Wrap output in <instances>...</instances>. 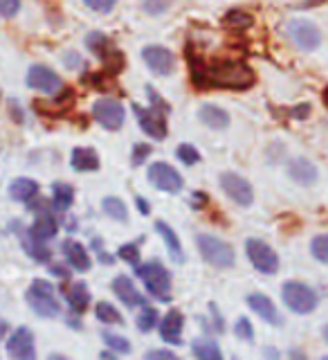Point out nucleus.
<instances>
[{
  "mask_svg": "<svg viewBox=\"0 0 328 360\" xmlns=\"http://www.w3.org/2000/svg\"><path fill=\"white\" fill-rule=\"evenodd\" d=\"M63 252L67 257V262L72 264V268L77 270H88L90 268V257L86 252V248L81 243H77V241H65L63 243Z\"/></svg>",
  "mask_w": 328,
  "mask_h": 360,
  "instance_id": "nucleus-20",
  "label": "nucleus"
},
{
  "mask_svg": "<svg viewBox=\"0 0 328 360\" xmlns=\"http://www.w3.org/2000/svg\"><path fill=\"white\" fill-rule=\"evenodd\" d=\"M288 174L299 185H313L315 180H317V169H315V165H310L308 160H303V158H299V160L290 165Z\"/></svg>",
  "mask_w": 328,
  "mask_h": 360,
  "instance_id": "nucleus-18",
  "label": "nucleus"
},
{
  "mask_svg": "<svg viewBox=\"0 0 328 360\" xmlns=\"http://www.w3.org/2000/svg\"><path fill=\"white\" fill-rule=\"evenodd\" d=\"M138 207H140V212H142V214H149V212H151L149 202H146V200H144L142 196H138Z\"/></svg>",
  "mask_w": 328,
  "mask_h": 360,
  "instance_id": "nucleus-45",
  "label": "nucleus"
},
{
  "mask_svg": "<svg viewBox=\"0 0 328 360\" xmlns=\"http://www.w3.org/2000/svg\"><path fill=\"white\" fill-rule=\"evenodd\" d=\"M191 79L198 88H230V90H245L254 84V72L250 65L243 61H196V56H189Z\"/></svg>",
  "mask_w": 328,
  "mask_h": 360,
  "instance_id": "nucleus-1",
  "label": "nucleus"
},
{
  "mask_svg": "<svg viewBox=\"0 0 328 360\" xmlns=\"http://www.w3.org/2000/svg\"><path fill=\"white\" fill-rule=\"evenodd\" d=\"M198 250L200 255L205 257V262L216 266V268H232L234 266V250L230 243H225L216 236L209 234H200L198 236Z\"/></svg>",
  "mask_w": 328,
  "mask_h": 360,
  "instance_id": "nucleus-3",
  "label": "nucleus"
},
{
  "mask_svg": "<svg viewBox=\"0 0 328 360\" xmlns=\"http://www.w3.org/2000/svg\"><path fill=\"white\" fill-rule=\"evenodd\" d=\"M104 212L108 214L110 219H115V221H119V223H124L129 219V212H126V205L119 200V198H115V196H108L106 200H104Z\"/></svg>",
  "mask_w": 328,
  "mask_h": 360,
  "instance_id": "nucleus-28",
  "label": "nucleus"
},
{
  "mask_svg": "<svg viewBox=\"0 0 328 360\" xmlns=\"http://www.w3.org/2000/svg\"><path fill=\"white\" fill-rule=\"evenodd\" d=\"M149 180L162 191H171V194H176V191L183 189V176H180L176 169L171 165L166 162H155L149 167Z\"/></svg>",
  "mask_w": 328,
  "mask_h": 360,
  "instance_id": "nucleus-10",
  "label": "nucleus"
},
{
  "mask_svg": "<svg viewBox=\"0 0 328 360\" xmlns=\"http://www.w3.org/2000/svg\"><path fill=\"white\" fill-rule=\"evenodd\" d=\"M41 239H37L32 232L29 234H22V248L27 250V255L34 259V262H39V264H45V262H50V250L48 248H43L39 243Z\"/></svg>",
  "mask_w": 328,
  "mask_h": 360,
  "instance_id": "nucleus-25",
  "label": "nucleus"
},
{
  "mask_svg": "<svg viewBox=\"0 0 328 360\" xmlns=\"http://www.w3.org/2000/svg\"><path fill=\"white\" fill-rule=\"evenodd\" d=\"M9 194L14 200H32L39 194V183L32 178H16L9 187Z\"/></svg>",
  "mask_w": 328,
  "mask_h": 360,
  "instance_id": "nucleus-23",
  "label": "nucleus"
},
{
  "mask_svg": "<svg viewBox=\"0 0 328 360\" xmlns=\"http://www.w3.org/2000/svg\"><path fill=\"white\" fill-rule=\"evenodd\" d=\"M221 187L225 189V194H228L230 198H234L239 205H250L252 198H254V191H252V185L247 183L245 178H241L239 174H223L221 176Z\"/></svg>",
  "mask_w": 328,
  "mask_h": 360,
  "instance_id": "nucleus-11",
  "label": "nucleus"
},
{
  "mask_svg": "<svg viewBox=\"0 0 328 360\" xmlns=\"http://www.w3.org/2000/svg\"><path fill=\"white\" fill-rule=\"evenodd\" d=\"M65 297L70 302V307L77 311V313H84L88 309V302H90V295L84 284H72L70 288L65 290Z\"/></svg>",
  "mask_w": 328,
  "mask_h": 360,
  "instance_id": "nucleus-27",
  "label": "nucleus"
},
{
  "mask_svg": "<svg viewBox=\"0 0 328 360\" xmlns=\"http://www.w3.org/2000/svg\"><path fill=\"white\" fill-rule=\"evenodd\" d=\"M169 5H171V0H144V11L157 16V14H162V11H166Z\"/></svg>",
  "mask_w": 328,
  "mask_h": 360,
  "instance_id": "nucleus-37",
  "label": "nucleus"
},
{
  "mask_svg": "<svg viewBox=\"0 0 328 360\" xmlns=\"http://www.w3.org/2000/svg\"><path fill=\"white\" fill-rule=\"evenodd\" d=\"M155 230L160 232L162 236H164V241H166V245H169V252H171V259L173 262H183V248H180V241H178V236H176V232L169 228L166 223H162V221H157L155 223Z\"/></svg>",
  "mask_w": 328,
  "mask_h": 360,
  "instance_id": "nucleus-26",
  "label": "nucleus"
},
{
  "mask_svg": "<svg viewBox=\"0 0 328 360\" xmlns=\"http://www.w3.org/2000/svg\"><path fill=\"white\" fill-rule=\"evenodd\" d=\"M223 22H225L228 27H234L236 32H239V30H247V27L252 25V16L247 14V11L234 9V11H230V14L223 18Z\"/></svg>",
  "mask_w": 328,
  "mask_h": 360,
  "instance_id": "nucleus-30",
  "label": "nucleus"
},
{
  "mask_svg": "<svg viewBox=\"0 0 328 360\" xmlns=\"http://www.w3.org/2000/svg\"><path fill=\"white\" fill-rule=\"evenodd\" d=\"M72 198H74V191L70 185H65V183H54L52 185V207L54 210H67L72 205Z\"/></svg>",
  "mask_w": 328,
  "mask_h": 360,
  "instance_id": "nucleus-24",
  "label": "nucleus"
},
{
  "mask_svg": "<svg viewBox=\"0 0 328 360\" xmlns=\"http://www.w3.org/2000/svg\"><path fill=\"white\" fill-rule=\"evenodd\" d=\"M183 324H185V318L180 311H169L164 318H162V324H160V335L162 340L169 342V345H178L180 342V335H183Z\"/></svg>",
  "mask_w": 328,
  "mask_h": 360,
  "instance_id": "nucleus-15",
  "label": "nucleus"
},
{
  "mask_svg": "<svg viewBox=\"0 0 328 360\" xmlns=\"http://www.w3.org/2000/svg\"><path fill=\"white\" fill-rule=\"evenodd\" d=\"M93 115L101 127H106L108 131H117L124 124V106L112 97H101L93 104Z\"/></svg>",
  "mask_w": 328,
  "mask_h": 360,
  "instance_id": "nucleus-8",
  "label": "nucleus"
},
{
  "mask_svg": "<svg viewBox=\"0 0 328 360\" xmlns=\"http://www.w3.org/2000/svg\"><path fill=\"white\" fill-rule=\"evenodd\" d=\"M324 338H326V342H328V326H326V329H324Z\"/></svg>",
  "mask_w": 328,
  "mask_h": 360,
  "instance_id": "nucleus-47",
  "label": "nucleus"
},
{
  "mask_svg": "<svg viewBox=\"0 0 328 360\" xmlns=\"http://www.w3.org/2000/svg\"><path fill=\"white\" fill-rule=\"evenodd\" d=\"M284 302L288 309L303 315L317 307V295L301 281H288V284H284Z\"/></svg>",
  "mask_w": 328,
  "mask_h": 360,
  "instance_id": "nucleus-5",
  "label": "nucleus"
},
{
  "mask_svg": "<svg viewBox=\"0 0 328 360\" xmlns=\"http://www.w3.org/2000/svg\"><path fill=\"white\" fill-rule=\"evenodd\" d=\"M138 275L144 281L146 290H149L153 297H157V300L171 297V292H169V290H171V279H169V273L164 270V266L155 264V262L144 264V266L138 268Z\"/></svg>",
  "mask_w": 328,
  "mask_h": 360,
  "instance_id": "nucleus-4",
  "label": "nucleus"
},
{
  "mask_svg": "<svg viewBox=\"0 0 328 360\" xmlns=\"http://www.w3.org/2000/svg\"><path fill=\"white\" fill-rule=\"evenodd\" d=\"M155 324H157V313H155V309L153 307H146V304H144V309H142L140 318H138V329L146 333V331H151Z\"/></svg>",
  "mask_w": 328,
  "mask_h": 360,
  "instance_id": "nucleus-33",
  "label": "nucleus"
},
{
  "mask_svg": "<svg viewBox=\"0 0 328 360\" xmlns=\"http://www.w3.org/2000/svg\"><path fill=\"white\" fill-rule=\"evenodd\" d=\"M117 255L124 259V262H129V264H138L140 262V250H138V245H133V243L122 245Z\"/></svg>",
  "mask_w": 328,
  "mask_h": 360,
  "instance_id": "nucleus-38",
  "label": "nucleus"
},
{
  "mask_svg": "<svg viewBox=\"0 0 328 360\" xmlns=\"http://www.w3.org/2000/svg\"><path fill=\"white\" fill-rule=\"evenodd\" d=\"M112 290H115V295L126 304V307H144V297L138 292V288L133 286V281L129 277H117L112 281Z\"/></svg>",
  "mask_w": 328,
  "mask_h": 360,
  "instance_id": "nucleus-16",
  "label": "nucleus"
},
{
  "mask_svg": "<svg viewBox=\"0 0 328 360\" xmlns=\"http://www.w3.org/2000/svg\"><path fill=\"white\" fill-rule=\"evenodd\" d=\"M7 352L11 358H22V360H32L34 358V335L27 326H18V331L7 340Z\"/></svg>",
  "mask_w": 328,
  "mask_h": 360,
  "instance_id": "nucleus-13",
  "label": "nucleus"
},
{
  "mask_svg": "<svg viewBox=\"0 0 328 360\" xmlns=\"http://www.w3.org/2000/svg\"><path fill=\"white\" fill-rule=\"evenodd\" d=\"M20 7V0H0V14L5 18H11L18 11Z\"/></svg>",
  "mask_w": 328,
  "mask_h": 360,
  "instance_id": "nucleus-42",
  "label": "nucleus"
},
{
  "mask_svg": "<svg viewBox=\"0 0 328 360\" xmlns=\"http://www.w3.org/2000/svg\"><path fill=\"white\" fill-rule=\"evenodd\" d=\"M27 302L32 311L41 315V318H54V315H59V302L54 297V288L43 279L32 281V286L27 290Z\"/></svg>",
  "mask_w": 328,
  "mask_h": 360,
  "instance_id": "nucleus-2",
  "label": "nucleus"
},
{
  "mask_svg": "<svg viewBox=\"0 0 328 360\" xmlns=\"http://www.w3.org/2000/svg\"><path fill=\"white\" fill-rule=\"evenodd\" d=\"M52 273H56L59 277H65V275H67V273H65V268H61V266H54V268H52Z\"/></svg>",
  "mask_w": 328,
  "mask_h": 360,
  "instance_id": "nucleus-46",
  "label": "nucleus"
},
{
  "mask_svg": "<svg viewBox=\"0 0 328 360\" xmlns=\"http://www.w3.org/2000/svg\"><path fill=\"white\" fill-rule=\"evenodd\" d=\"M72 167L77 172H97L99 169V158L93 149H84V146H77L72 151Z\"/></svg>",
  "mask_w": 328,
  "mask_h": 360,
  "instance_id": "nucleus-21",
  "label": "nucleus"
},
{
  "mask_svg": "<svg viewBox=\"0 0 328 360\" xmlns=\"http://www.w3.org/2000/svg\"><path fill=\"white\" fill-rule=\"evenodd\" d=\"M104 340H106V345L108 347H112L115 352H131V342L126 340V338H119V335H115V333H104Z\"/></svg>",
  "mask_w": 328,
  "mask_h": 360,
  "instance_id": "nucleus-35",
  "label": "nucleus"
},
{
  "mask_svg": "<svg viewBox=\"0 0 328 360\" xmlns=\"http://www.w3.org/2000/svg\"><path fill=\"white\" fill-rule=\"evenodd\" d=\"M234 331H236V335L239 338H243V340H252L254 338V331H252V324L247 322L245 318H241L239 322H236V326H234Z\"/></svg>",
  "mask_w": 328,
  "mask_h": 360,
  "instance_id": "nucleus-41",
  "label": "nucleus"
},
{
  "mask_svg": "<svg viewBox=\"0 0 328 360\" xmlns=\"http://www.w3.org/2000/svg\"><path fill=\"white\" fill-rule=\"evenodd\" d=\"M247 304H250L252 311H254L256 315H261V318H263L265 322H270V324H279V322H281V320H279V313H277V309H275V304L270 302V297L254 292V295L247 297Z\"/></svg>",
  "mask_w": 328,
  "mask_h": 360,
  "instance_id": "nucleus-17",
  "label": "nucleus"
},
{
  "mask_svg": "<svg viewBox=\"0 0 328 360\" xmlns=\"http://www.w3.org/2000/svg\"><path fill=\"white\" fill-rule=\"evenodd\" d=\"M29 232L37 236V239L48 241L56 232H59V223H56V219L52 217V214H41V217H37V221H34Z\"/></svg>",
  "mask_w": 328,
  "mask_h": 360,
  "instance_id": "nucleus-22",
  "label": "nucleus"
},
{
  "mask_svg": "<svg viewBox=\"0 0 328 360\" xmlns=\"http://www.w3.org/2000/svg\"><path fill=\"white\" fill-rule=\"evenodd\" d=\"M288 34L292 43L301 50H317L322 43V32L317 30V25L310 20H290L288 22Z\"/></svg>",
  "mask_w": 328,
  "mask_h": 360,
  "instance_id": "nucleus-7",
  "label": "nucleus"
},
{
  "mask_svg": "<svg viewBox=\"0 0 328 360\" xmlns=\"http://www.w3.org/2000/svg\"><path fill=\"white\" fill-rule=\"evenodd\" d=\"M84 3L90 9L99 11V14H108V11H112V7H115V0H84Z\"/></svg>",
  "mask_w": 328,
  "mask_h": 360,
  "instance_id": "nucleus-39",
  "label": "nucleus"
},
{
  "mask_svg": "<svg viewBox=\"0 0 328 360\" xmlns=\"http://www.w3.org/2000/svg\"><path fill=\"white\" fill-rule=\"evenodd\" d=\"M310 250L315 255V259L322 264H328V234L322 236H315L313 243H310Z\"/></svg>",
  "mask_w": 328,
  "mask_h": 360,
  "instance_id": "nucleus-32",
  "label": "nucleus"
},
{
  "mask_svg": "<svg viewBox=\"0 0 328 360\" xmlns=\"http://www.w3.org/2000/svg\"><path fill=\"white\" fill-rule=\"evenodd\" d=\"M324 99H326V104H328V90H326V93H324Z\"/></svg>",
  "mask_w": 328,
  "mask_h": 360,
  "instance_id": "nucleus-48",
  "label": "nucleus"
},
{
  "mask_svg": "<svg viewBox=\"0 0 328 360\" xmlns=\"http://www.w3.org/2000/svg\"><path fill=\"white\" fill-rule=\"evenodd\" d=\"M176 155H178L185 165H196V162L200 160V153H198L191 144H180L178 149H176Z\"/></svg>",
  "mask_w": 328,
  "mask_h": 360,
  "instance_id": "nucleus-34",
  "label": "nucleus"
},
{
  "mask_svg": "<svg viewBox=\"0 0 328 360\" xmlns=\"http://www.w3.org/2000/svg\"><path fill=\"white\" fill-rule=\"evenodd\" d=\"M149 155H151V146H149V144H135V151H133V167H140Z\"/></svg>",
  "mask_w": 328,
  "mask_h": 360,
  "instance_id": "nucleus-40",
  "label": "nucleus"
},
{
  "mask_svg": "<svg viewBox=\"0 0 328 360\" xmlns=\"http://www.w3.org/2000/svg\"><path fill=\"white\" fill-rule=\"evenodd\" d=\"M27 84L37 90H43V93H54V90L61 88V79L56 77L50 68L45 65H32L29 75H27Z\"/></svg>",
  "mask_w": 328,
  "mask_h": 360,
  "instance_id": "nucleus-14",
  "label": "nucleus"
},
{
  "mask_svg": "<svg viewBox=\"0 0 328 360\" xmlns=\"http://www.w3.org/2000/svg\"><path fill=\"white\" fill-rule=\"evenodd\" d=\"M245 250L247 257H250L252 266L263 275H275L279 268V259L275 255V250L268 243L258 241V239H247L245 241Z\"/></svg>",
  "mask_w": 328,
  "mask_h": 360,
  "instance_id": "nucleus-6",
  "label": "nucleus"
},
{
  "mask_svg": "<svg viewBox=\"0 0 328 360\" xmlns=\"http://www.w3.org/2000/svg\"><path fill=\"white\" fill-rule=\"evenodd\" d=\"M200 122L205 124V127H209V129H228L230 115L218 106L205 104L200 108Z\"/></svg>",
  "mask_w": 328,
  "mask_h": 360,
  "instance_id": "nucleus-19",
  "label": "nucleus"
},
{
  "mask_svg": "<svg viewBox=\"0 0 328 360\" xmlns=\"http://www.w3.org/2000/svg\"><path fill=\"white\" fill-rule=\"evenodd\" d=\"M142 56H144L146 65H149L155 75L166 77V75L173 72L176 59H173V54L169 52L166 48H160V45H149V48H144Z\"/></svg>",
  "mask_w": 328,
  "mask_h": 360,
  "instance_id": "nucleus-12",
  "label": "nucleus"
},
{
  "mask_svg": "<svg viewBox=\"0 0 328 360\" xmlns=\"http://www.w3.org/2000/svg\"><path fill=\"white\" fill-rule=\"evenodd\" d=\"M88 48L93 50V52H97V54H104V50H106V45H108V39L104 37V34H99V32H95V34H90L88 37Z\"/></svg>",
  "mask_w": 328,
  "mask_h": 360,
  "instance_id": "nucleus-36",
  "label": "nucleus"
},
{
  "mask_svg": "<svg viewBox=\"0 0 328 360\" xmlns=\"http://www.w3.org/2000/svg\"><path fill=\"white\" fill-rule=\"evenodd\" d=\"M146 358H166V360H173L176 354L173 352H166V349H157V352H149Z\"/></svg>",
  "mask_w": 328,
  "mask_h": 360,
  "instance_id": "nucleus-43",
  "label": "nucleus"
},
{
  "mask_svg": "<svg viewBox=\"0 0 328 360\" xmlns=\"http://www.w3.org/2000/svg\"><path fill=\"white\" fill-rule=\"evenodd\" d=\"M191 352H194V356L202 358V360H218L223 354L216 342H207V340H200V342H194V347H191Z\"/></svg>",
  "mask_w": 328,
  "mask_h": 360,
  "instance_id": "nucleus-29",
  "label": "nucleus"
},
{
  "mask_svg": "<svg viewBox=\"0 0 328 360\" xmlns=\"http://www.w3.org/2000/svg\"><path fill=\"white\" fill-rule=\"evenodd\" d=\"M9 108H11V117H14L16 122H22L25 117H22V112H20V106H16L14 101H9Z\"/></svg>",
  "mask_w": 328,
  "mask_h": 360,
  "instance_id": "nucleus-44",
  "label": "nucleus"
},
{
  "mask_svg": "<svg viewBox=\"0 0 328 360\" xmlns=\"http://www.w3.org/2000/svg\"><path fill=\"white\" fill-rule=\"evenodd\" d=\"M133 110H135V117H138L142 131L149 133L153 140H164L166 138V124H164V115L160 112L162 110L160 106H157V108H142V106L135 104Z\"/></svg>",
  "mask_w": 328,
  "mask_h": 360,
  "instance_id": "nucleus-9",
  "label": "nucleus"
},
{
  "mask_svg": "<svg viewBox=\"0 0 328 360\" xmlns=\"http://www.w3.org/2000/svg\"><path fill=\"white\" fill-rule=\"evenodd\" d=\"M95 313H97V318L104 324H122L119 311L112 307V304H108V302H99L97 307H95Z\"/></svg>",
  "mask_w": 328,
  "mask_h": 360,
  "instance_id": "nucleus-31",
  "label": "nucleus"
}]
</instances>
